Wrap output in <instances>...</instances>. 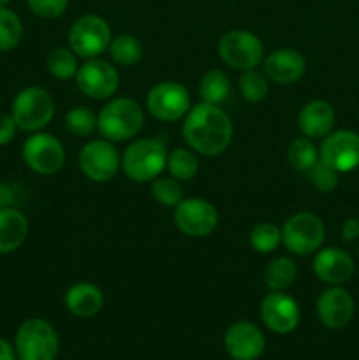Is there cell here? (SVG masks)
<instances>
[{
    "instance_id": "cell-38",
    "label": "cell",
    "mask_w": 359,
    "mask_h": 360,
    "mask_svg": "<svg viewBox=\"0 0 359 360\" xmlns=\"http://www.w3.org/2000/svg\"><path fill=\"white\" fill-rule=\"evenodd\" d=\"M341 238L345 243L355 241L359 238V218H347L341 227Z\"/></svg>"
},
{
    "instance_id": "cell-25",
    "label": "cell",
    "mask_w": 359,
    "mask_h": 360,
    "mask_svg": "<svg viewBox=\"0 0 359 360\" xmlns=\"http://www.w3.org/2000/svg\"><path fill=\"white\" fill-rule=\"evenodd\" d=\"M109 58L113 63L122 67H132L143 60L144 48L136 35L120 34L111 39V44L108 48Z\"/></svg>"
},
{
    "instance_id": "cell-11",
    "label": "cell",
    "mask_w": 359,
    "mask_h": 360,
    "mask_svg": "<svg viewBox=\"0 0 359 360\" xmlns=\"http://www.w3.org/2000/svg\"><path fill=\"white\" fill-rule=\"evenodd\" d=\"M80 169L90 181L108 183L122 169V155L115 143L108 139H94L84 144L80 151Z\"/></svg>"
},
{
    "instance_id": "cell-33",
    "label": "cell",
    "mask_w": 359,
    "mask_h": 360,
    "mask_svg": "<svg viewBox=\"0 0 359 360\" xmlns=\"http://www.w3.org/2000/svg\"><path fill=\"white\" fill-rule=\"evenodd\" d=\"M151 197L157 200L160 206L172 207L175 210L183 200V186L178 179L172 176H158L151 181Z\"/></svg>"
},
{
    "instance_id": "cell-23",
    "label": "cell",
    "mask_w": 359,
    "mask_h": 360,
    "mask_svg": "<svg viewBox=\"0 0 359 360\" xmlns=\"http://www.w3.org/2000/svg\"><path fill=\"white\" fill-rule=\"evenodd\" d=\"M298 264L289 257H275L264 267V283L270 290L285 292L298 280Z\"/></svg>"
},
{
    "instance_id": "cell-26",
    "label": "cell",
    "mask_w": 359,
    "mask_h": 360,
    "mask_svg": "<svg viewBox=\"0 0 359 360\" xmlns=\"http://www.w3.org/2000/svg\"><path fill=\"white\" fill-rule=\"evenodd\" d=\"M169 176L178 179L180 183L190 181L199 172V158H197L196 151L187 148H175L169 151L168 164H165Z\"/></svg>"
},
{
    "instance_id": "cell-7",
    "label": "cell",
    "mask_w": 359,
    "mask_h": 360,
    "mask_svg": "<svg viewBox=\"0 0 359 360\" xmlns=\"http://www.w3.org/2000/svg\"><path fill=\"white\" fill-rule=\"evenodd\" d=\"M326 238V227L322 218L315 213L301 211L292 214L282 227V245L289 253L306 257L317 253Z\"/></svg>"
},
{
    "instance_id": "cell-12",
    "label": "cell",
    "mask_w": 359,
    "mask_h": 360,
    "mask_svg": "<svg viewBox=\"0 0 359 360\" xmlns=\"http://www.w3.org/2000/svg\"><path fill=\"white\" fill-rule=\"evenodd\" d=\"M76 86L83 95L94 101H108L120 88V74L116 67L108 60L90 58L84 60L77 69Z\"/></svg>"
},
{
    "instance_id": "cell-36",
    "label": "cell",
    "mask_w": 359,
    "mask_h": 360,
    "mask_svg": "<svg viewBox=\"0 0 359 360\" xmlns=\"http://www.w3.org/2000/svg\"><path fill=\"white\" fill-rule=\"evenodd\" d=\"M21 188L14 183L0 181V210H6V207H18L23 202V197H21Z\"/></svg>"
},
{
    "instance_id": "cell-24",
    "label": "cell",
    "mask_w": 359,
    "mask_h": 360,
    "mask_svg": "<svg viewBox=\"0 0 359 360\" xmlns=\"http://www.w3.org/2000/svg\"><path fill=\"white\" fill-rule=\"evenodd\" d=\"M199 95L201 102H206V104H224L231 95V79L220 69L208 70L199 81Z\"/></svg>"
},
{
    "instance_id": "cell-30",
    "label": "cell",
    "mask_w": 359,
    "mask_h": 360,
    "mask_svg": "<svg viewBox=\"0 0 359 360\" xmlns=\"http://www.w3.org/2000/svg\"><path fill=\"white\" fill-rule=\"evenodd\" d=\"M238 90L246 102L257 104V102H263L270 94V79L264 74V70L263 72L257 69L245 70L239 76Z\"/></svg>"
},
{
    "instance_id": "cell-17",
    "label": "cell",
    "mask_w": 359,
    "mask_h": 360,
    "mask_svg": "<svg viewBox=\"0 0 359 360\" xmlns=\"http://www.w3.org/2000/svg\"><path fill=\"white\" fill-rule=\"evenodd\" d=\"M317 316L320 323L331 330H340L354 316V299L340 285H331L317 297Z\"/></svg>"
},
{
    "instance_id": "cell-19",
    "label": "cell",
    "mask_w": 359,
    "mask_h": 360,
    "mask_svg": "<svg viewBox=\"0 0 359 360\" xmlns=\"http://www.w3.org/2000/svg\"><path fill=\"white\" fill-rule=\"evenodd\" d=\"M354 260L345 250L322 248L315 253L313 259V273L326 285H344L354 274Z\"/></svg>"
},
{
    "instance_id": "cell-21",
    "label": "cell",
    "mask_w": 359,
    "mask_h": 360,
    "mask_svg": "<svg viewBox=\"0 0 359 360\" xmlns=\"http://www.w3.org/2000/svg\"><path fill=\"white\" fill-rule=\"evenodd\" d=\"M63 304L77 319H92L104 306V294L90 281H77L67 288Z\"/></svg>"
},
{
    "instance_id": "cell-37",
    "label": "cell",
    "mask_w": 359,
    "mask_h": 360,
    "mask_svg": "<svg viewBox=\"0 0 359 360\" xmlns=\"http://www.w3.org/2000/svg\"><path fill=\"white\" fill-rule=\"evenodd\" d=\"M18 127L14 123L13 116L0 112V146H6L16 137Z\"/></svg>"
},
{
    "instance_id": "cell-9",
    "label": "cell",
    "mask_w": 359,
    "mask_h": 360,
    "mask_svg": "<svg viewBox=\"0 0 359 360\" xmlns=\"http://www.w3.org/2000/svg\"><path fill=\"white\" fill-rule=\"evenodd\" d=\"M192 108L189 90L178 81H160L146 94V111L158 122L172 123L185 118Z\"/></svg>"
},
{
    "instance_id": "cell-18",
    "label": "cell",
    "mask_w": 359,
    "mask_h": 360,
    "mask_svg": "<svg viewBox=\"0 0 359 360\" xmlns=\"http://www.w3.org/2000/svg\"><path fill=\"white\" fill-rule=\"evenodd\" d=\"M264 74L277 84H294L305 76L306 60L298 49L278 48L263 60Z\"/></svg>"
},
{
    "instance_id": "cell-15",
    "label": "cell",
    "mask_w": 359,
    "mask_h": 360,
    "mask_svg": "<svg viewBox=\"0 0 359 360\" xmlns=\"http://www.w3.org/2000/svg\"><path fill=\"white\" fill-rule=\"evenodd\" d=\"M260 320L275 334H289L296 330L301 320L298 301L287 292L271 290L260 301Z\"/></svg>"
},
{
    "instance_id": "cell-35",
    "label": "cell",
    "mask_w": 359,
    "mask_h": 360,
    "mask_svg": "<svg viewBox=\"0 0 359 360\" xmlns=\"http://www.w3.org/2000/svg\"><path fill=\"white\" fill-rule=\"evenodd\" d=\"M27 6L42 20H56L67 11L69 0H27Z\"/></svg>"
},
{
    "instance_id": "cell-10",
    "label": "cell",
    "mask_w": 359,
    "mask_h": 360,
    "mask_svg": "<svg viewBox=\"0 0 359 360\" xmlns=\"http://www.w3.org/2000/svg\"><path fill=\"white\" fill-rule=\"evenodd\" d=\"M21 157L35 174L51 176L65 164V148L58 137L41 130L27 137L21 148Z\"/></svg>"
},
{
    "instance_id": "cell-22",
    "label": "cell",
    "mask_w": 359,
    "mask_h": 360,
    "mask_svg": "<svg viewBox=\"0 0 359 360\" xmlns=\"http://www.w3.org/2000/svg\"><path fill=\"white\" fill-rule=\"evenodd\" d=\"M28 236V220L18 207L0 210V255L20 248Z\"/></svg>"
},
{
    "instance_id": "cell-31",
    "label": "cell",
    "mask_w": 359,
    "mask_h": 360,
    "mask_svg": "<svg viewBox=\"0 0 359 360\" xmlns=\"http://www.w3.org/2000/svg\"><path fill=\"white\" fill-rule=\"evenodd\" d=\"M65 130L74 137H88L97 130V115L87 105H74L63 118Z\"/></svg>"
},
{
    "instance_id": "cell-14",
    "label": "cell",
    "mask_w": 359,
    "mask_h": 360,
    "mask_svg": "<svg viewBox=\"0 0 359 360\" xmlns=\"http://www.w3.org/2000/svg\"><path fill=\"white\" fill-rule=\"evenodd\" d=\"M319 158L338 174L355 171L359 167V134L352 130H334L327 134L320 143Z\"/></svg>"
},
{
    "instance_id": "cell-3",
    "label": "cell",
    "mask_w": 359,
    "mask_h": 360,
    "mask_svg": "<svg viewBox=\"0 0 359 360\" xmlns=\"http://www.w3.org/2000/svg\"><path fill=\"white\" fill-rule=\"evenodd\" d=\"M169 150L158 137L136 139L122 155V171L130 181L151 183L164 174Z\"/></svg>"
},
{
    "instance_id": "cell-20",
    "label": "cell",
    "mask_w": 359,
    "mask_h": 360,
    "mask_svg": "<svg viewBox=\"0 0 359 360\" xmlns=\"http://www.w3.org/2000/svg\"><path fill=\"white\" fill-rule=\"evenodd\" d=\"M334 123H336V112L329 102L313 98L299 109L298 129L310 139H324L327 134L333 132Z\"/></svg>"
},
{
    "instance_id": "cell-13",
    "label": "cell",
    "mask_w": 359,
    "mask_h": 360,
    "mask_svg": "<svg viewBox=\"0 0 359 360\" xmlns=\"http://www.w3.org/2000/svg\"><path fill=\"white\" fill-rule=\"evenodd\" d=\"M172 220L187 238H208L218 227V211L210 200L190 197L175 207Z\"/></svg>"
},
{
    "instance_id": "cell-2",
    "label": "cell",
    "mask_w": 359,
    "mask_h": 360,
    "mask_svg": "<svg viewBox=\"0 0 359 360\" xmlns=\"http://www.w3.org/2000/svg\"><path fill=\"white\" fill-rule=\"evenodd\" d=\"M144 111L129 97L109 98L97 115V132L111 143L132 141L143 130Z\"/></svg>"
},
{
    "instance_id": "cell-28",
    "label": "cell",
    "mask_w": 359,
    "mask_h": 360,
    "mask_svg": "<svg viewBox=\"0 0 359 360\" xmlns=\"http://www.w3.org/2000/svg\"><path fill=\"white\" fill-rule=\"evenodd\" d=\"M319 148L310 137H296L287 148V162L299 172H308L319 162Z\"/></svg>"
},
{
    "instance_id": "cell-16",
    "label": "cell",
    "mask_w": 359,
    "mask_h": 360,
    "mask_svg": "<svg viewBox=\"0 0 359 360\" xmlns=\"http://www.w3.org/2000/svg\"><path fill=\"white\" fill-rule=\"evenodd\" d=\"M224 347L232 360H257L264 354L266 338L259 326L238 320L225 330Z\"/></svg>"
},
{
    "instance_id": "cell-40",
    "label": "cell",
    "mask_w": 359,
    "mask_h": 360,
    "mask_svg": "<svg viewBox=\"0 0 359 360\" xmlns=\"http://www.w3.org/2000/svg\"><path fill=\"white\" fill-rule=\"evenodd\" d=\"M9 2L11 0H0V7H7L9 6Z\"/></svg>"
},
{
    "instance_id": "cell-5",
    "label": "cell",
    "mask_w": 359,
    "mask_h": 360,
    "mask_svg": "<svg viewBox=\"0 0 359 360\" xmlns=\"http://www.w3.org/2000/svg\"><path fill=\"white\" fill-rule=\"evenodd\" d=\"M14 348L18 360H55L60 350V340L48 320L28 319L18 327Z\"/></svg>"
},
{
    "instance_id": "cell-6",
    "label": "cell",
    "mask_w": 359,
    "mask_h": 360,
    "mask_svg": "<svg viewBox=\"0 0 359 360\" xmlns=\"http://www.w3.org/2000/svg\"><path fill=\"white\" fill-rule=\"evenodd\" d=\"M113 32L108 21L99 14H83L70 25L67 42L77 58H99L108 53Z\"/></svg>"
},
{
    "instance_id": "cell-32",
    "label": "cell",
    "mask_w": 359,
    "mask_h": 360,
    "mask_svg": "<svg viewBox=\"0 0 359 360\" xmlns=\"http://www.w3.org/2000/svg\"><path fill=\"white\" fill-rule=\"evenodd\" d=\"M23 39V23L9 7H0V51H11Z\"/></svg>"
},
{
    "instance_id": "cell-29",
    "label": "cell",
    "mask_w": 359,
    "mask_h": 360,
    "mask_svg": "<svg viewBox=\"0 0 359 360\" xmlns=\"http://www.w3.org/2000/svg\"><path fill=\"white\" fill-rule=\"evenodd\" d=\"M248 243L257 253H273L282 245V227L273 221H260L250 231Z\"/></svg>"
},
{
    "instance_id": "cell-34",
    "label": "cell",
    "mask_w": 359,
    "mask_h": 360,
    "mask_svg": "<svg viewBox=\"0 0 359 360\" xmlns=\"http://www.w3.org/2000/svg\"><path fill=\"white\" fill-rule=\"evenodd\" d=\"M306 174L310 176V181H312V185L319 192L329 193L338 186V172L334 169H331L329 165L322 164L320 160Z\"/></svg>"
},
{
    "instance_id": "cell-27",
    "label": "cell",
    "mask_w": 359,
    "mask_h": 360,
    "mask_svg": "<svg viewBox=\"0 0 359 360\" xmlns=\"http://www.w3.org/2000/svg\"><path fill=\"white\" fill-rule=\"evenodd\" d=\"M46 69L55 79L67 81L74 79L80 69L77 63V55L69 48V46H58L53 48L46 56Z\"/></svg>"
},
{
    "instance_id": "cell-4",
    "label": "cell",
    "mask_w": 359,
    "mask_h": 360,
    "mask_svg": "<svg viewBox=\"0 0 359 360\" xmlns=\"http://www.w3.org/2000/svg\"><path fill=\"white\" fill-rule=\"evenodd\" d=\"M55 98L46 88L27 86L14 97L11 105V116L18 130L34 134L41 132L51 123L55 116Z\"/></svg>"
},
{
    "instance_id": "cell-8",
    "label": "cell",
    "mask_w": 359,
    "mask_h": 360,
    "mask_svg": "<svg viewBox=\"0 0 359 360\" xmlns=\"http://www.w3.org/2000/svg\"><path fill=\"white\" fill-rule=\"evenodd\" d=\"M218 56L231 69L245 72L257 69L264 60V44L253 32L231 30L218 41Z\"/></svg>"
},
{
    "instance_id": "cell-1",
    "label": "cell",
    "mask_w": 359,
    "mask_h": 360,
    "mask_svg": "<svg viewBox=\"0 0 359 360\" xmlns=\"http://www.w3.org/2000/svg\"><path fill=\"white\" fill-rule=\"evenodd\" d=\"M182 134L187 146L197 155L218 157L231 146L234 127L220 105L199 102L183 118Z\"/></svg>"
},
{
    "instance_id": "cell-39",
    "label": "cell",
    "mask_w": 359,
    "mask_h": 360,
    "mask_svg": "<svg viewBox=\"0 0 359 360\" xmlns=\"http://www.w3.org/2000/svg\"><path fill=\"white\" fill-rule=\"evenodd\" d=\"M0 360H18L16 348L4 338H0Z\"/></svg>"
}]
</instances>
